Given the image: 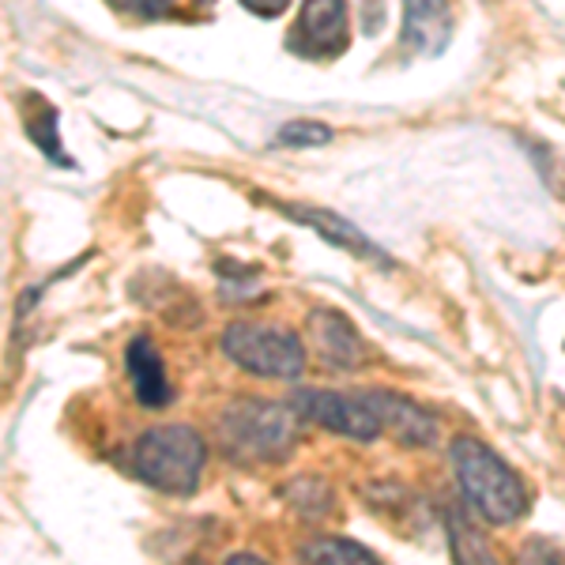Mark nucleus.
<instances>
[{"mask_svg":"<svg viewBox=\"0 0 565 565\" xmlns=\"http://www.w3.org/2000/svg\"><path fill=\"white\" fill-rule=\"evenodd\" d=\"M449 460L457 471L460 494L476 509L482 521L490 524H513L527 509L524 482L516 471L498 457L494 449L479 441V437H457L449 445Z\"/></svg>","mask_w":565,"mask_h":565,"instance_id":"obj_1","label":"nucleus"},{"mask_svg":"<svg viewBox=\"0 0 565 565\" xmlns=\"http://www.w3.org/2000/svg\"><path fill=\"white\" fill-rule=\"evenodd\" d=\"M290 412L279 404H268V399H234L231 407H223L215 423L223 452L242 463L287 457L290 445H295V415Z\"/></svg>","mask_w":565,"mask_h":565,"instance_id":"obj_2","label":"nucleus"},{"mask_svg":"<svg viewBox=\"0 0 565 565\" xmlns=\"http://www.w3.org/2000/svg\"><path fill=\"white\" fill-rule=\"evenodd\" d=\"M204 441L189 426H154L132 445V471L167 494H193L204 471Z\"/></svg>","mask_w":565,"mask_h":565,"instance_id":"obj_3","label":"nucleus"},{"mask_svg":"<svg viewBox=\"0 0 565 565\" xmlns=\"http://www.w3.org/2000/svg\"><path fill=\"white\" fill-rule=\"evenodd\" d=\"M223 351L231 362H238L245 373L257 377L295 381L306 370V348L295 332L276 324H249L238 321L223 332Z\"/></svg>","mask_w":565,"mask_h":565,"instance_id":"obj_4","label":"nucleus"},{"mask_svg":"<svg viewBox=\"0 0 565 565\" xmlns=\"http://www.w3.org/2000/svg\"><path fill=\"white\" fill-rule=\"evenodd\" d=\"M290 407L306 418L321 423L324 430L354 437V441H373L385 434V418L377 412L373 392H317L302 388L290 396Z\"/></svg>","mask_w":565,"mask_h":565,"instance_id":"obj_5","label":"nucleus"},{"mask_svg":"<svg viewBox=\"0 0 565 565\" xmlns=\"http://www.w3.org/2000/svg\"><path fill=\"white\" fill-rule=\"evenodd\" d=\"M351 42L348 0H306L287 45L298 57H340Z\"/></svg>","mask_w":565,"mask_h":565,"instance_id":"obj_6","label":"nucleus"},{"mask_svg":"<svg viewBox=\"0 0 565 565\" xmlns=\"http://www.w3.org/2000/svg\"><path fill=\"white\" fill-rule=\"evenodd\" d=\"M452 39L449 0H404V45L423 57H437Z\"/></svg>","mask_w":565,"mask_h":565,"instance_id":"obj_7","label":"nucleus"},{"mask_svg":"<svg viewBox=\"0 0 565 565\" xmlns=\"http://www.w3.org/2000/svg\"><path fill=\"white\" fill-rule=\"evenodd\" d=\"M125 366H129V381L132 392L143 407H167L174 399V388H170L167 366H162V354L154 351V343L148 335H136L125 351Z\"/></svg>","mask_w":565,"mask_h":565,"instance_id":"obj_8","label":"nucleus"},{"mask_svg":"<svg viewBox=\"0 0 565 565\" xmlns=\"http://www.w3.org/2000/svg\"><path fill=\"white\" fill-rule=\"evenodd\" d=\"M287 215L298 218V223H306V226H313V231L321 234L324 242L348 249L351 257H362V260H370V264H381V268H388L385 253H381L377 245H373L366 234L359 231V226L348 223V218H340V215H332V212H321V207H287Z\"/></svg>","mask_w":565,"mask_h":565,"instance_id":"obj_9","label":"nucleus"},{"mask_svg":"<svg viewBox=\"0 0 565 565\" xmlns=\"http://www.w3.org/2000/svg\"><path fill=\"white\" fill-rule=\"evenodd\" d=\"M309 335H313L317 351L324 354L332 366H343V370H354L362 366V340L359 332L348 324V317L332 313V309H317L313 317H309Z\"/></svg>","mask_w":565,"mask_h":565,"instance_id":"obj_10","label":"nucleus"},{"mask_svg":"<svg viewBox=\"0 0 565 565\" xmlns=\"http://www.w3.org/2000/svg\"><path fill=\"white\" fill-rule=\"evenodd\" d=\"M377 412L385 418V434H392L404 445H430L437 437V423L412 399L396 396V392H373Z\"/></svg>","mask_w":565,"mask_h":565,"instance_id":"obj_11","label":"nucleus"},{"mask_svg":"<svg viewBox=\"0 0 565 565\" xmlns=\"http://www.w3.org/2000/svg\"><path fill=\"white\" fill-rule=\"evenodd\" d=\"M302 558L306 562H332V565H343V562H354V565H370L377 562L373 551L359 543H348V540H313L302 546Z\"/></svg>","mask_w":565,"mask_h":565,"instance_id":"obj_12","label":"nucleus"},{"mask_svg":"<svg viewBox=\"0 0 565 565\" xmlns=\"http://www.w3.org/2000/svg\"><path fill=\"white\" fill-rule=\"evenodd\" d=\"M53 121H57V114H53V106H45L34 98V114H26V132L34 136V143L50 154V159H57V162H68L65 159V151L57 148V132H53Z\"/></svg>","mask_w":565,"mask_h":565,"instance_id":"obj_13","label":"nucleus"},{"mask_svg":"<svg viewBox=\"0 0 565 565\" xmlns=\"http://www.w3.org/2000/svg\"><path fill=\"white\" fill-rule=\"evenodd\" d=\"M276 140L282 148H317V143L332 140V129H328V125H317V121H290V125H282Z\"/></svg>","mask_w":565,"mask_h":565,"instance_id":"obj_14","label":"nucleus"},{"mask_svg":"<svg viewBox=\"0 0 565 565\" xmlns=\"http://www.w3.org/2000/svg\"><path fill=\"white\" fill-rule=\"evenodd\" d=\"M109 4L125 15H136V20H159L170 12V0H109Z\"/></svg>","mask_w":565,"mask_h":565,"instance_id":"obj_15","label":"nucleus"},{"mask_svg":"<svg viewBox=\"0 0 565 565\" xmlns=\"http://www.w3.org/2000/svg\"><path fill=\"white\" fill-rule=\"evenodd\" d=\"M249 12H257V15H264V20H276V15H282L287 12V4L290 0H242Z\"/></svg>","mask_w":565,"mask_h":565,"instance_id":"obj_16","label":"nucleus"},{"mask_svg":"<svg viewBox=\"0 0 565 565\" xmlns=\"http://www.w3.org/2000/svg\"><path fill=\"white\" fill-rule=\"evenodd\" d=\"M200 4H212V0H200Z\"/></svg>","mask_w":565,"mask_h":565,"instance_id":"obj_17","label":"nucleus"}]
</instances>
